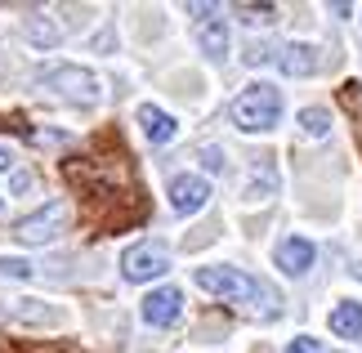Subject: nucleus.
<instances>
[{
  "instance_id": "obj_1",
  "label": "nucleus",
  "mask_w": 362,
  "mask_h": 353,
  "mask_svg": "<svg viewBox=\"0 0 362 353\" xmlns=\"http://www.w3.org/2000/svg\"><path fill=\"white\" fill-rule=\"evenodd\" d=\"M197 287L211 291V295H219V300H228V304H250L264 318H273L277 304H282L259 277L242 273V268H224V264H219V268H197Z\"/></svg>"
},
{
  "instance_id": "obj_2",
  "label": "nucleus",
  "mask_w": 362,
  "mask_h": 353,
  "mask_svg": "<svg viewBox=\"0 0 362 353\" xmlns=\"http://www.w3.org/2000/svg\"><path fill=\"white\" fill-rule=\"evenodd\" d=\"M233 125L246 134H264V130H273L277 117H282V94H277L273 86H246L238 98H233Z\"/></svg>"
},
{
  "instance_id": "obj_3",
  "label": "nucleus",
  "mask_w": 362,
  "mask_h": 353,
  "mask_svg": "<svg viewBox=\"0 0 362 353\" xmlns=\"http://www.w3.org/2000/svg\"><path fill=\"white\" fill-rule=\"evenodd\" d=\"M40 81H45L49 90H59L63 98H72V103H99V98H103L99 76L86 72V67H72V63L45 67V72H40Z\"/></svg>"
},
{
  "instance_id": "obj_4",
  "label": "nucleus",
  "mask_w": 362,
  "mask_h": 353,
  "mask_svg": "<svg viewBox=\"0 0 362 353\" xmlns=\"http://www.w3.org/2000/svg\"><path fill=\"white\" fill-rule=\"evenodd\" d=\"M165 268H170V255H165V246H157V242H139L121 255L125 282H152V277H161Z\"/></svg>"
},
{
  "instance_id": "obj_5",
  "label": "nucleus",
  "mask_w": 362,
  "mask_h": 353,
  "mask_svg": "<svg viewBox=\"0 0 362 353\" xmlns=\"http://www.w3.org/2000/svg\"><path fill=\"white\" fill-rule=\"evenodd\" d=\"M67 224V206L63 202H49V206H40L36 215H27V219H18V228H13V237L18 242H49V237H59V228Z\"/></svg>"
},
{
  "instance_id": "obj_6",
  "label": "nucleus",
  "mask_w": 362,
  "mask_h": 353,
  "mask_svg": "<svg viewBox=\"0 0 362 353\" xmlns=\"http://www.w3.org/2000/svg\"><path fill=\"white\" fill-rule=\"evenodd\" d=\"M206 202H211V183L202 175H175L170 179V206L179 215H197Z\"/></svg>"
},
{
  "instance_id": "obj_7",
  "label": "nucleus",
  "mask_w": 362,
  "mask_h": 353,
  "mask_svg": "<svg viewBox=\"0 0 362 353\" xmlns=\"http://www.w3.org/2000/svg\"><path fill=\"white\" fill-rule=\"evenodd\" d=\"M273 63L282 67L286 76H313L317 67H322L317 50H313V45H300V40H291V45H277V50H273Z\"/></svg>"
},
{
  "instance_id": "obj_8",
  "label": "nucleus",
  "mask_w": 362,
  "mask_h": 353,
  "mask_svg": "<svg viewBox=\"0 0 362 353\" xmlns=\"http://www.w3.org/2000/svg\"><path fill=\"white\" fill-rule=\"evenodd\" d=\"M273 260H277L282 273L300 277V273H309V268H313V242H309V237H286V242H277Z\"/></svg>"
},
{
  "instance_id": "obj_9",
  "label": "nucleus",
  "mask_w": 362,
  "mask_h": 353,
  "mask_svg": "<svg viewBox=\"0 0 362 353\" xmlns=\"http://www.w3.org/2000/svg\"><path fill=\"white\" fill-rule=\"evenodd\" d=\"M179 313H184V295H179L175 287H161V291H152L144 300V318L152 322V327H170Z\"/></svg>"
},
{
  "instance_id": "obj_10",
  "label": "nucleus",
  "mask_w": 362,
  "mask_h": 353,
  "mask_svg": "<svg viewBox=\"0 0 362 353\" xmlns=\"http://www.w3.org/2000/svg\"><path fill=\"white\" fill-rule=\"evenodd\" d=\"M139 125H144V134L152 139V144H170V139H175V130H179L170 112H161V108H152V103H144V108H139Z\"/></svg>"
},
{
  "instance_id": "obj_11",
  "label": "nucleus",
  "mask_w": 362,
  "mask_h": 353,
  "mask_svg": "<svg viewBox=\"0 0 362 353\" xmlns=\"http://www.w3.org/2000/svg\"><path fill=\"white\" fill-rule=\"evenodd\" d=\"M197 45L211 54V59H224V54H228V27H224V18L206 13V18L197 23Z\"/></svg>"
},
{
  "instance_id": "obj_12",
  "label": "nucleus",
  "mask_w": 362,
  "mask_h": 353,
  "mask_svg": "<svg viewBox=\"0 0 362 353\" xmlns=\"http://www.w3.org/2000/svg\"><path fill=\"white\" fill-rule=\"evenodd\" d=\"M331 331L344 335V340H354V335L362 331V304L358 300H344V304L331 308Z\"/></svg>"
},
{
  "instance_id": "obj_13",
  "label": "nucleus",
  "mask_w": 362,
  "mask_h": 353,
  "mask_svg": "<svg viewBox=\"0 0 362 353\" xmlns=\"http://www.w3.org/2000/svg\"><path fill=\"white\" fill-rule=\"evenodd\" d=\"M300 130L313 134V139H322V134L331 130V112H327V108H304V112H300Z\"/></svg>"
},
{
  "instance_id": "obj_14",
  "label": "nucleus",
  "mask_w": 362,
  "mask_h": 353,
  "mask_svg": "<svg viewBox=\"0 0 362 353\" xmlns=\"http://www.w3.org/2000/svg\"><path fill=\"white\" fill-rule=\"evenodd\" d=\"M27 36H32V45H59V27H54V23H40V18H32V23H27Z\"/></svg>"
},
{
  "instance_id": "obj_15",
  "label": "nucleus",
  "mask_w": 362,
  "mask_h": 353,
  "mask_svg": "<svg viewBox=\"0 0 362 353\" xmlns=\"http://www.w3.org/2000/svg\"><path fill=\"white\" fill-rule=\"evenodd\" d=\"M13 318H23V322H59V313H54V308H40L36 300H23V308H13Z\"/></svg>"
},
{
  "instance_id": "obj_16",
  "label": "nucleus",
  "mask_w": 362,
  "mask_h": 353,
  "mask_svg": "<svg viewBox=\"0 0 362 353\" xmlns=\"http://www.w3.org/2000/svg\"><path fill=\"white\" fill-rule=\"evenodd\" d=\"M238 13H242V23H250V27H259V23H273V18H277V9H273V5H238Z\"/></svg>"
},
{
  "instance_id": "obj_17",
  "label": "nucleus",
  "mask_w": 362,
  "mask_h": 353,
  "mask_svg": "<svg viewBox=\"0 0 362 353\" xmlns=\"http://www.w3.org/2000/svg\"><path fill=\"white\" fill-rule=\"evenodd\" d=\"M0 273L5 277H32V264L27 260H0Z\"/></svg>"
},
{
  "instance_id": "obj_18",
  "label": "nucleus",
  "mask_w": 362,
  "mask_h": 353,
  "mask_svg": "<svg viewBox=\"0 0 362 353\" xmlns=\"http://www.w3.org/2000/svg\"><path fill=\"white\" fill-rule=\"evenodd\" d=\"M286 353H322V349H317L313 335H300V340H291V345H286Z\"/></svg>"
},
{
  "instance_id": "obj_19",
  "label": "nucleus",
  "mask_w": 362,
  "mask_h": 353,
  "mask_svg": "<svg viewBox=\"0 0 362 353\" xmlns=\"http://www.w3.org/2000/svg\"><path fill=\"white\" fill-rule=\"evenodd\" d=\"M202 161L211 166V170H224V152L219 148H202Z\"/></svg>"
},
{
  "instance_id": "obj_20",
  "label": "nucleus",
  "mask_w": 362,
  "mask_h": 353,
  "mask_svg": "<svg viewBox=\"0 0 362 353\" xmlns=\"http://www.w3.org/2000/svg\"><path fill=\"white\" fill-rule=\"evenodd\" d=\"M9 170H13V157H9L5 148H0V175H9Z\"/></svg>"
},
{
  "instance_id": "obj_21",
  "label": "nucleus",
  "mask_w": 362,
  "mask_h": 353,
  "mask_svg": "<svg viewBox=\"0 0 362 353\" xmlns=\"http://www.w3.org/2000/svg\"><path fill=\"white\" fill-rule=\"evenodd\" d=\"M354 273H358V277H362V264H354Z\"/></svg>"
}]
</instances>
